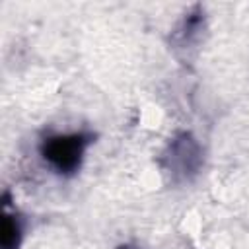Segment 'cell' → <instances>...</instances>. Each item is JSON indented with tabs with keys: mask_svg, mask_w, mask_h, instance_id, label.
<instances>
[{
	"mask_svg": "<svg viewBox=\"0 0 249 249\" xmlns=\"http://www.w3.org/2000/svg\"><path fill=\"white\" fill-rule=\"evenodd\" d=\"M204 163V152L191 132H177L160 156V167L169 183L193 181Z\"/></svg>",
	"mask_w": 249,
	"mask_h": 249,
	"instance_id": "6da1fadb",
	"label": "cell"
},
{
	"mask_svg": "<svg viewBox=\"0 0 249 249\" xmlns=\"http://www.w3.org/2000/svg\"><path fill=\"white\" fill-rule=\"evenodd\" d=\"M21 224L19 218L12 212L2 214L0 220V247L2 249H19L21 247Z\"/></svg>",
	"mask_w": 249,
	"mask_h": 249,
	"instance_id": "277c9868",
	"label": "cell"
},
{
	"mask_svg": "<svg viewBox=\"0 0 249 249\" xmlns=\"http://www.w3.org/2000/svg\"><path fill=\"white\" fill-rule=\"evenodd\" d=\"M95 136L91 132H70V134H53L41 140L39 154L43 161L56 171L58 175H74L84 160L86 150L91 146Z\"/></svg>",
	"mask_w": 249,
	"mask_h": 249,
	"instance_id": "7a4b0ae2",
	"label": "cell"
},
{
	"mask_svg": "<svg viewBox=\"0 0 249 249\" xmlns=\"http://www.w3.org/2000/svg\"><path fill=\"white\" fill-rule=\"evenodd\" d=\"M202 29H204V12L200 6H195L191 12L185 14L179 29L173 35V41L177 43V47L185 49V47L193 45L195 41H198Z\"/></svg>",
	"mask_w": 249,
	"mask_h": 249,
	"instance_id": "3957f363",
	"label": "cell"
},
{
	"mask_svg": "<svg viewBox=\"0 0 249 249\" xmlns=\"http://www.w3.org/2000/svg\"><path fill=\"white\" fill-rule=\"evenodd\" d=\"M117 249H140V247H136V245H132V243H123V245H119Z\"/></svg>",
	"mask_w": 249,
	"mask_h": 249,
	"instance_id": "5b68a950",
	"label": "cell"
}]
</instances>
